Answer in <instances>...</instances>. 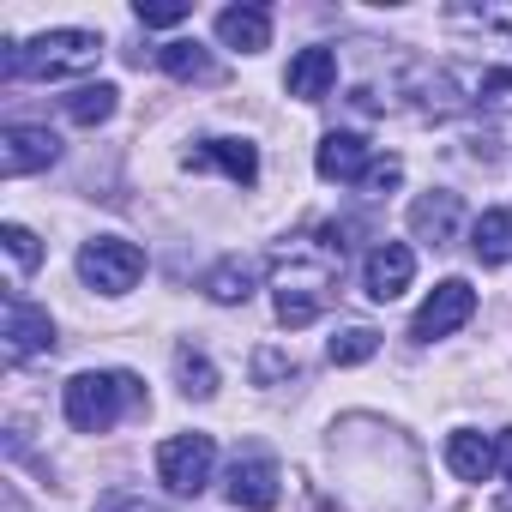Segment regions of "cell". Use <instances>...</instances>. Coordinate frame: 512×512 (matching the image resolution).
Wrapping results in <instances>:
<instances>
[{"instance_id": "1", "label": "cell", "mask_w": 512, "mask_h": 512, "mask_svg": "<svg viewBox=\"0 0 512 512\" xmlns=\"http://www.w3.org/2000/svg\"><path fill=\"white\" fill-rule=\"evenodd\" d=\"M103 61V37L97 31H43L31 43H7L0 55V73L7 79H79Z\"/></svg>"}, {"instance_id": "2", "label": "cell", "mask_w": 512, "mask_h": 512, "mask_svg": "<svg viewBox=\"0 0 512 512\" xmlns=\"http://www.w3.org/2000/svg\"><path fill=\"white\" fill-rule=\"evenodd\" d=\"M133 404H145V386L127 368H91V374H73L61 386V410L79 434H109Z\"/></svg>"}, {"instance_id": "3", "label": "cell", "mask_w": 512, "mask_h": 512, "mask_svg": "<svg viewBox=\"0 0 512 512\" xmlns=\"http://www.w3.org/2000/svg\"><path fill=\"white\" fill-rule=\"evenodd\" d=\"M278 320L296 332V326H314L338 290V272H332V253L320 247V260H284L278 266Z\"/></svg>"}, {"instance_id": "4", "label": "cell", "mask_w": 512, "mask_h": 512, "mask_svg": "<svg viewBox=\"0 0 512 512\" xmlns=\"http://www.w3.org/2000/svg\"><path fill=\"white\" fill-rule=\"evenodd\" d=\"M79 278L97 290V296H127L139 278H145V253L121 235H97L79 247Z\"/></svg>"}, {"instance_id": "5", "label": "cell", "mask_w": 512, "mask_h": 512, "mask_svg": "<svg viewBox=\"0 0 512 512\" xmlns=\"http://www.w3.org/2000/svg\"><path fill=\"white\" fill-rule=\"evenodd\" d=\"M211 464H217V446L211 434H169L157 446V482L169 494H199L211 482Z\"/></svg>"}, {"instance_id": "6", "label": "cell", "mask_w": 512, "mask_h": 512, "mask_svg": "<svg viewBox=\"0 0 512 512\" xmlns=\"http://www.w3.org/2000/svg\"><path fill=\"white\" fill-rule=\"evenodd\" d=\"M470 314H476V290H470L464 278H446V284H434V290H428V302L416 308V320H410V338H416V344L452 338L458 326H470Z\"/></svg>"}, {"instance_id": "7", "label": "cell", "mask_w": 512, "mask_h": 512, "mask_svg": "<svg viewBox=\"0 0 512 512\" xmlns=\"http://www.w3.org/2000/svg\"><path fill=\"white\" fill-rule=\"evenodd\" d=\"M61 157V139L49 127H31V121H13V127H0V175L19 181V175H37Z\"/></svg>"}, {"instance_id": "8", "label": "cell", "mask_w": 512, "mask_h": 512, "mask_svg": "<svg viewBox=\"0 0 512 512\" xmlns=\"http://www.w3.org/2000/svg\"><path fill=\"white\" fill-rule=\"evenodd\" d=\"M278 482H284V470H278L266 452H241V458L229 464V500H235L241 512H272V506H278Z\"/></svg>"}, {"instance_id": "9", "label": "cell", "mask_w": 512, "mask_h": 512, "mask_svg": "<svg viewBox=\"0 0 512 512\" xmlns=\"http://www.w3.org/2000/svg\"><path fill=\"white\" fill-rule=\"evenodd\" d=\"M464 229V199L452 187H428L416 205H410V235L428 241V247H452Z\"/></svg>"}, {"instance_id": "10", "label": "cell", "mask_w": 512, "mask_h": 512, "mask_svg": "<svg viewBox=\"0 0 512 512\" xmlns=\"http://www.w3.org/2000/svg\"><path fill=\"white\" fill-rule=\"evenodd\" d=\"M0 338H7V356H13V362H31V356H49V350H55V320H49V308L13 296Z\"/></svg>"}, {"instance_id": "11", "label": "cell", "mask_w": 512, "mask_h": 512, "mask_svg": "<svg viewBox=\"0 0 512 512\" xmlns=\"http://www.w3.org/2000/svg\"><path fill=\"white\" fill-rule=\"evenodd\" d=\"M410 278H416V253H410V241H380V247L368 253V266H362V290H368L374 302L404 296Z\"/></svg>"}, {"instance_id": "12", "label": "cell", "mask_w": 512, "mask_h": 512, "mask_svg": "<svg viewBox=\"0 0 512 512\" xmlns=\"http://www.w3.org/2000/svg\"><path fill=\"white\" fill-rule=\"evenodd\" d=\"M452 85H458V103H476V109H512V55L506 61H458L452 67Z\"/></svg>"}, {"instance_id": "13", "label": "cell", "mask_w": 512, "mask_h": 512, "mask_svg": "<svg viewBox=\"0 0 512 512\" xmlns=\"http://www.w3.org/2000/svg\"><path fill=\"white\" fill-rule=\"evenodd\" d=\"M187 169H217L235 187H253L260 181V151H253V139H205L199 151H187Z\"/></svg>"}, {"instance_id": "14", "label": "cell", "mask_w": 512, "mask_h": 512, "mask_svg": "<svg viewBox=\"0 0 512 512\" xmlns=\"http://www.w3.org/2000/svg\"><path fill=\"white\" fill-rule=\"evenodd\" d=\"M284 91L302 97V103H326L338 91V55L332 49H296L290 73H284Z\"/></svg>"}, {"instance_id": "15", "label": "cell", "mask_w": 512, "mask_h": 512, "mask_svg": "<svg viewBox=\"0 0 512 512\" xmlns=\"http://www.w3.org/2000/svg\"><path fill=\"white\" fill-rule=\"evenodd\" d=\"M446 464H452L458 482H488L500 470V446L488 434H476V428H452L446 434Z\"/></svg>"}, {"instance_id": "16", "label": "cell", "mask_w": 512, "mask_h": 512, "mask_svg": "<svg viewBox=\"0 0 512 512\" xmlns=\"http://www.w3.org/2000/svg\"><path fill=\"white\" fill-rule=\"evenodd\" d=\"M368 163H374V151H368L362 133H326L320 151H314V169H320L326 181H362Z\"/></svg>"}, {"instance_id": "17", "label": "cell", "mask_w": 512, "mask_h": 512, "mask_svg": "<svg viewBox=\"0 0 512 512\" xmlns=\"http://www.w3.org/2000/svg\"><path fill=\"white\" fill-rule=\"evenodd\" d=\"M217 43L223 49H241V55L272 49V13L266 7H223L217 13Z\"/></svg>"}, {"instance_id": "18", "label": "cell", "mask_w": 512, "mask_h": 512, "mask_svg": "<svg viewBox=\"0 0 512 512\" xmlns=\"http://www.w3.org/2000/svg\"><path fill=\"white\" fill-rule=\"evenodd\" d=\"M253 284H260V266H253L247 253H229V260H217V266L205 272V296H211V302H223V308L247 302V296H253Z\"/></svg>"}, {"instance_id": "19", "label": "cell", "mask_w": 512, "mask_h": 512, "mask_svg": "<svg viewBox=\"0 0 512 512\" xmlns=\"http://www.w3.org/2000/svg\"><path fill=\"white\" fill-rule=\"evenodd\" d=\"M470 253L482 266H506L512 260V211H482L470 223Z\"/></svg>"}, {"instance_id": "20", "label": "cell", "mask_w": 512, "mask_h": 512, "mask_svg": "<svg viewBox=\"0 0 512 512\" xmlns=\"http://www.w3.org/2000/svg\"><path fill=\"white\" fill-rule=\"evenodd\" d=\"M458 31H482V37H494L500 49H512V7H494V0H482V7H452L446 13Z\"/></svg>"}, {"instance_id": "21", "label": "cell", "mask_w": 512, "mask_h": 512, "mask_svg": "<svg viewBox=\"0 0 512 512\" xmlns=\"http://www.w3.org/2000/svg\"><path fill=\"white\" fill-rule=\"evenodd\" d=\"M115 109H121V91H115V85H79V91L67 97V121H73V127H103Z\"/></svg>"}, {"instance_id": "22", "label": "cell", "mask_w": 512, "mask_h": 512, "mask_svg": "<svg viewBox=\"0 0 512 512\" xmlns=\"http://www.w3.org/2000/svg\"><path fill=\"white\" fill-rule=\"evenodd\" d=\"M175 386H181L187 398H211V392H217V368H211V356L193 350V344H181V350H175Z\"/></svg>"}, {"instance_id": "23", "label": "cell", "mask_w": 512, "mask_h": 512, "mask_svg": "<svg viewBox=\"0 0 512 512\" xmlns=\"http://www.w3.org/2000/svg\"><path fill=\"white\" fill-rule=\"evenodd\" d=\"M157 61H163V73H169V79H211V55H205L199 43H187V37L163 43V49H157Z\"/></svg>"}, {"instance_id": "24", "label": "cell", "mask_w": 512, "mask_h": 512, "mask_svg": "<svg viewBox=\"0 0 512 512\" xmlns=\"http://www.w3.org/2000/svg\"><path fill=\"white\" fill-rule=\"evenodd\" d=\"M380 350V332L374 326H344L332 344H326V356H332V368H362L368 356Z\"/></svg>"}, {"instance_id": "25", "label": "cell", "mask_w": 512, "mask_h": 512, "mask_svg": "<svg viewBox=\"0 0 512 512\" xmlns=\"http://www.w3.org/2000/svg\"><path fill=\"white\" fill-rule=\"evenodd\" d=\"M0 247H7V260H13V278H31L43 266V241L25 223H0Z\"/></svg>"}, {"instance_id": "26", "label": "cell", "mask_w": 512, "mask_h": 512, "mask_svg": "<svg viewBox=\"0 0 512 512\" xmlns=\"http://www.w3.org/2000/svg\"><path fill=\"white\" fill-rule=\"evenodd\" d=\"M193 7H187V0H139V25L145 31H169V25H181Z\"/></svg>"}, {"instance_id": "27", "label": "cell", "mask_w": 512, "mask_h": 512, "mask_svg": "<svg viewBox=\"0 0 512 512\" xmlns=\"http://www.w3.org/2000/svg\"><path fill=\"white\" fill-rule=\"evenodd\" d=\"M398 181H404V157H392V151H386V157H374V163H368V175H362L356 187H362V193H392Z\"/></svg>"}, {"instance_id": "28", "label": "cell", "mask_w": 512, "mask_h": 512, "mask_svg": "<svg viewBox=\"0 0 512 512\" xmlns=\"http://www.w3.org/2000/svg\"><path fill=\"white\" fill-rule=\"evenodd\" d=\"M296 374V356L290 350H260V356H253V380H260V386H278V380H290Z\"/></svg>"}, {"instance_id": "29", "label": "cell", "mask_w": 512, "mask_h": 512, "mask_svg": "<svg viewBox=\"0 0 512 512\" xmlns=\"http://www.w3.org/2000/svg\"><path fill=\"white\" fill-rule=\"evenodd\" d=\"M97 512H157V506H145L139 494H109V500H103Z\"/></svg>"}, {"instance_id": "30", "label": "cell", "mask_w": 512, "mask_h": 512, "mask_svg": "<svg viewBox=\"0 0 512 512\" xmlns=\"http://www.w3.org/2000/svg\"><path fill=\"white\" fill-rule=\"evenodd\" d=\"M494 446H500V476H506V482H512V428H506V434H500V440H494Z\"/></svg>"}, {"instance_id": "31", "label": "cell", "mask_w": 512, "mask_h": 512, "mask_svg": "<svg viewBox=\"0 0 512 512\" xmlns=\"http://www.w3.org/2000/svg\"><path fill=\"white\" fill-rule=\"evenodd\" d=\"M500 512H512V506H500Z\"/></svg>"}]
</instances>
